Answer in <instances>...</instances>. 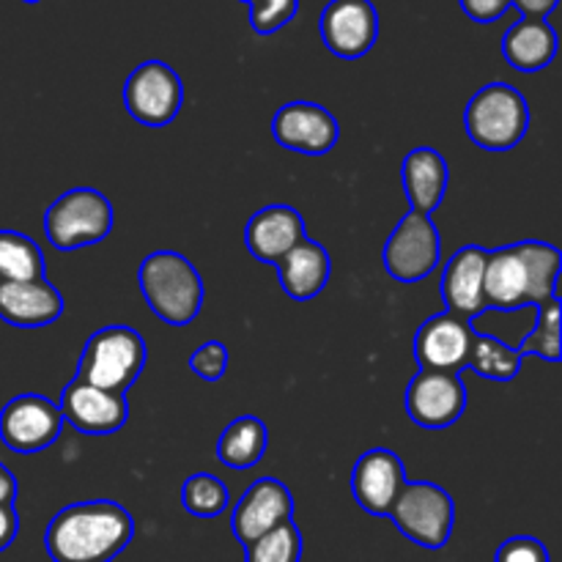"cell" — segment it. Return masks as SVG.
Segmentation results:
<instances>
[{
    "instance_id": "6da1fadb",
    "label": "cell",
    "mask_w": 562,
    "mask_h": 562,
    "mask_svg": "<svg viewBox=\"0 0 562 562\" xmlns=\"http://www.w3.org/2000/svg\"><path fill=\"white\" fill-rule=\"evenodd\" d=\"M135 538V519L113 499L66 505L49 519L44 549L53 562H113Z\"/></svg>"
},
{
    "instance_id": "7a4b0ae2",
    "label": "cell",
    "mask_w": 562,
    "mask_h": 562,
    "mask_svg": "<svg viewBox=\"0 0 562 562\" xmlns=\"http://www.w3.org/2000/svg\"><path fill=\"white\" fill-rule=\"evenodd\" d=\"M562 256L547 241H519L488 250L483 294L488 311L536 307L558 296Z\"/></svg>"
},
{
    "instance_id": "3957f363",
    "label": "cell",
    "mask_w": 562,
    "mask_h": 562,
    "mask_svg": "<svg viewBox=\"0 0 562 562\" xmlns=\"http://www.w3.org/2000/svg\"><path fill=\"white\" fill-rule=\"evenodd\" d=\"M137 285L159 322L187 327L203 307V280L181 252L157 250L137 267Z\"/></svg>"
},
{
    "instance_id": "277c9868",
    "label": "cell",
    "mask_w": 562,
    "mask_h": 562,
    "mask_svg": "<svg viewBox=\"0 0 562 562\" xmlns=\"http://www.w3.org/2000/svg\"><path fill=\"white\" fill-rule=\"evenodd\" d=\"M148 349L137 329L126 324H110L93 333L82 346L75 379L91 387L126 395L146 368Z\"/></svg>"
},
{
    "instance_id": "5b68a950",
    "label": "cell",
    "mask_w": 562,
    "mask_h": 562,
    "mask_svg": "<svg viewBox=\"0 0 562 562\" xmlns=\"http://www.w3.org/2000/svg\"><path fill=\"white\" fill-rule=\"evenodd\" d=\"M467 137L483 151H510L530 132V104L519 88L488 82L467 102Z\"/></svg>"
},
{
    "instance_id": "8992f818",
    "label": "cell",
    "mask_w": 562,
    "mask_h": 562,
    "mask_svg": "<svg viewBox=\"0 0 562 562\" xmlns=\"http://www.w3.org/2000/svg\"><path fill=\"white\" fill-rule=\"evenodd\" d=\"M113 203L93 187H75L55 198L44 212V234L55 250L99 245L113 231Z\"/></svg>"
},
{
    "instance_id": "52a82bcc",
    "label": "cell",
    "mask_w": 562,
    "mask_h": 562,
    "mask_svg": "<svg viewBox=\"0 0 562 562\" xmlns=\"http://www.w3.org/2000/svg\"><path fill=\"white\" fill-rule=\"evenodd\" d=\"M387 516L398 527L401 536L409 538L417 547L439 552L448 547L453 536L456 503L437 483L412 481L401 488Z\"/></svg>"
},
{
    "instance_id": "ba28073f",
    "label": "cell",
    "mask_w": 562,
    "mask_h": 562,
    "mask_svg": "<svg viewBox=\"0 0 562 562\" xmlns=\"http://www.w3.org/2000/svg\"><path fill=\"white\" fill-rule=\"evenodd\" d=\"M442 261V236L428 214L406 212L390 239L384 241L382 263L398 283H417L428 278Z\"/></svg>"
},
{
    "instance_id": "9c48e42d",
    "label": "cell",
    "mask_w": 562,
    "mask_h": 562,
    "mask_svg": "<svg viewBox=\"0 0 562 562\" xmlns=\"http://www.w3.org/2000/svg\"><path fill=\"white\" fill-rule=\"evenodd\" d=\"M184 104V82L165 60H143L124 82V108L137 124L168 126Z\"/></svg>"
},
{
    "instance_id": "30bf717a",
    "label": "cell",
    "mask_w": 562,
    "mask_h": 562,
    "mask_svg": "<svg viewBox=\"0 0 562 562\" xmlns=\"http://www.w3.org/2000/svg\"><path fill=\"white\" fill-rule=\"evenodd\" d=\"M60 431H64V415L58 404L44 395H16L0 409V442L11 453H42L58 442Z\"/></svg>"
},
{
    "instance_id": "8fae6325",
    "label": "cell",
    "mask_w": 562,
    "mask_h": 562,
    "mask_svg": "<svg viewBox=\"0 0 562 562\" xmlns=\"http://www.w3.org/2000/svg\"><path fill=\"white\" fill-rule=\"evenodd\" d=\"M322 42L335 58L357 60L376 47L379 11L373 0H329L318 16Z\"/></svg>"
},
{
    "instance_id": "7c38bea8",
    "label": "cell",
    "mask_w": 562,
    "mask_h": 562,
    "mask_svg": "<svg viewBox=\"0 0 562 562\" xmlns=\"http://www.w3.org/2000/svg\"><path fill=\"white\" fill-rule=\"evenodd\" d=\"M406 415L420 428H450L467 412V387L461 373L417 371L404 395Z\"/></svg>"
},
{
    "instance_id": "4fadbf2b",
    "label": "cell",
    "mask_w": 562,
    "mask_h": 562,
    "mask_svg": "<svg viewBox=\"0 0 562 562\" xmlns=\"http://www.w3.org/2000/svg\"><path fill=\"white\" fill-rule=\"evenodd\" d=\"M272 137L283 148L305 157H324L338 146L340 124L316 102H289L274 113Z\"/></svg>"
},
{
    "instance_id": "5bb4252c",
    "label": "cell",
    "mask_w": 562,
    "mask_h": 562,
    "mask_svg": "<svg viewBox=\"0 0 562 562\" xmlns=\"http://www.w3.org/2000/svg\"><path fill=\"white\" fill-rule=\"evenodd\" d=\"M294 519V497L278 477H261L252 483L231 514V530L241 547H250L269 530Z\"/></svg>"
},
{
    "instance_id": "9a60e30c",
    "label": "cell",
    "mask_w": 562,
    "mask_h": 562,
    "mask_svg": "<svg viewBox=\"0 0 562 562\" xmlns=\"http://www.w3.org/2000/svg\"><path fill=\"white\" fill-rule=\"evenodd\" d=\"M58 409L64 415V423H69L80 434H88V437L115 434L130 420V401H126V395L91 387V384L80 382V379H71L66 384L64 393H60Z\"/></svg>"
},
{
    "instance_id": "2e32d148",
    "label": "cell",
    "mask_w": 562,
    "mask_h": 562,
    "mask_svg": "<svg viewBox=\"0 0 562 562\" xmlns=\"http://www.w3.org/2000/svg\"><path fill=\"white\" fill-rule=\"evenodd\" d=\"M472 333H475L472 322L453 316L448 311L426 318L415 335V360L420 371H464Z\"/></svg>"
},
{
    "instance_id": "e0dca14e",
    "label": "cell",
    "mask_w": 562,
    "mask_h": 562,
    "mask_svg": "<svg viewBox=\"0 0 562 562\" xmlns=\"http://www.w3.org/2000/svg\"><path fill=\"white\" fill-rule=\"evenodd\" d=\"M406 467L395 450L373 448L357 459L351 470L355 503L371 516H387L401 488L406 486Z\"/></svg>"
},
{
    "instance_id": "ac0fdd59",
    "label": "cell",
    "mask_w": 562,
    "mask_h": 562,
    "mask_svg": "<svg viewBox=\"0 0 562 562\" xmlns=\"http://www.w3.org/2000/svg\"><path fill=\"white\" fill-rule=\"evenodd\" d=\"M486 263L488 250L477 245H467L450 256L442 272V300L448 313L472 322L488 311L486 294H483Z\"/></svg>"
},
{
    "instance_id": "d6986e66",
    "label": "cell",
    "mask_w": 562,
    "mask_h": 562,
    "mask_svg": "<svg viewBox=\"0 0 562 562\" xmlns=\"http://www.w3.org/2000/svg\"><path fill=\"white\" fill-rule=\"evenodd\" d=\"M307 239L305 217L289 203H272L247 220L245 245L256 261L278 267L285 252Z\"/></svg>"
},
{
    "instance_id": "ffe728a7",
    "label": "cell",
    "mask_w": 562,
    "mask_h": 562,
    "mask_svg": "<svg viewBox=\"0 0 562 562\" xmlns=\"http://www.w3.org/2000/svg\"><path fill=\"white\" fill-rule=\"evenodd\" d=\"M66 311L64 294L47 280L0 283V322L16 329H42L58 322Z\"/></svg>"
},
{
    "instance_id": "44dd1931",
    "label": "cell",
    "mask_w": 562,
    "mask_h": 562,
    "mask_svg": "<svg viewBox=\"0 0 562 562\" xmlns=\"http://www.w3.org/2000/svg\"><path fill=\"white\" fill-rule=\"evenodd\" d=\"M401 184H404L412 212H420L431 217L434 209H439V203L448 195V159L431 146L415 148L401 162Z\"/></svg>"
},
{
    "instance_id": "7402d4cb",
    "label": "cell",
    "mask_w": 562,
    "mask_h": 562,
    "mask_svg": "<svg viewBox=\"0 0 562 562\" xmlns=\"http://www.w3.org/2000/svg\"><path fill=\"white\" fill-rule=\"evenodd\" d=\"M274 269L280 274V289L291 300L307 302L327 289L329 274H333V258H329L327 247L305 239L294 250L285 252Z\"/></svg>"
},
{
    "instance_id": "603a6c76",
    "label": "cell",
    "mask_w": 562,
    "mask_h": 562,
    "mask_svg": "<svg viewBox=\"0 0 562 562\" xmlns=\"http://www.w3.org/2000/svg\"><path fill=\"white\" fill-rule=\"evenodd\" d=\"M558 31L549 25V20H527L521 16L519 22L505 31L503 36V55L516 71H541L558 55Z\"/></svg>"
},
{
    "instance_id": "cb8c5ba5",
    "label": "cell",
    "mask_w": 562,
    "mask_h": 562,
    "mask_svg": "<svg viewBox=\"0 0 562 562\" xmlns=\"http://www.w3.org/2000/svg\"><path fill=\"white\" fill-rule=\"evenodd\" d=\"M267 445L269 431L261 417L241 415L234 423H228L225 431L220 434L217 459L228 470H250V467L261 464L263 453H267Z\"/></svg>"
},
{
    "instance_id": "d4e9b609",
    "label": "cell",
    "mask_w": 562,
    "mask_h": 562,
    "mask_svg": "<svg viewBox=\"0 0 562 562\" xmlns=\"http://www.w3.org/2000/svg\"><path fill=\"white\" fill-rule=\"evenodd\" d=\"M31 280H47L42 247L20 231H0V283Z\"/></svg>"
},
{
    "instance_id": "484cf974",
    "label": "cell",
    "mask_w": 562,
    "mask_h": 562,
    "mask_svg": "<svg viewBox=\"0 0 562 562\" xmlns=\"http://www.w3.org/2000/svg\"><path fill=\"white\" fill-rule=\"evenodd\" d=\"M467 366L483 379H492V382H514L521 373L525 366V357L508 346L505 340L494 338V335L472 333L470 344V357H467Z\"/></svg>"
},
{
    "instance_id": "4316f807",
    "label": "cell",
    "mask_w": 562,
    "mask_h": 562,
    "mask_svg": "<svg viewBox=\"0 0 562 562\" xmlns=\"http://www.w3.org/2000/svg\"><path fill=\"white\" fill-rule=\"evenodd\" d=\"M536 327H532V333L527 335L525 340H521V346L516 351H519L521 357H541V360L547 362H560L562 357V340H560V300L558 296H552V300L541 302V305H536Z\"/></svg>"
},
{
    "instance_id": "83f0119b",
    "label": "cell",
    "mask_w": 562,
    "mask_h": 562,
    "mask_svg": "<svg viewBox=\"0 0 562 562\" xmlns=\"http://www.w3.org/2000/svg\"><path fill=\"white\" fill-rule=\"evenodd\" d=\"M228 503V486L212 472L190 475L181 486V505H184L187 514L198 516V519H217L220 514H225Z\"/></svg>"
},
{
    "instance_id": "f1b7e54d",
    "label": "cell",
    "mask_w": 562,
    "mask_h": 562,
    "mask_svg": "<svg viewBox=\"0 0 562 562\" xmlns=\"http://www.w3.org/2000/svg\"><path fill=\"white\" fill-rule=\"evenodd\" d=\"M245 562H302V532L294 519L245 547Z\"/></svg>"
},
{
    "instance_id": "f546056e",
    "label": "cell",
    "mask_w": 562,
    "mask_h": 562,
    "mask_svg": "<svg viewBox=\"0 0 562 562\" xmlns=\"http://www.w3.org/2000/svg\"><path fill=\"white\" fill-rule=\"evenodd\" d=\"M247 5L250 27L258 36H272L283 31L300 11V0H239Z\"/></svg>"
},
{
    "instance_id": "4dcf8cb0",
    "label": "cell",
    "mask_w": 562,
    "mask_h": 562,
    "mask_svg": "<svg viewBox=\"0 0 562 562\" xmlns=\"http://www.w3.org/2000/svg\"><path fill=\"white\" fill-rule=\"evenodd\" d=\"M190 368L203 382H220L225 376V371H228V349L220 340H206L190 357Z\"/></svg>"
},
{
    "instance_id": "1f68e13d",
    "label": "cell",
    "mask_w": 562,
    "mask_h": 562,
    "mask_svg": "<svg viewBox=\"0 0 562 562\" xmlns=\"http://www.w3.org/2000/svg\"><path fill=\"white\" fill-rule=\"evenodd\" d=\"M494 562H549V549L532 536H514L499 543Z\"/></svg>"
},
{
    "instance_id": "d6a6232c",
    "label": "cell",
    "mask_w": 562,
    "mask_h": 562,
    "mask_svg": "<svg viewBox=\"0 0 562 562\" xmlns=\"http://www.w3.org/2000/svg\"><path fill=\"white\" fill-rule=\"evenodd\" d=\"M461 11L470 16L472 22H481V25H488V22H497L499 16H505V11L510 9V0H459Z\"/></svg>"
},
{
    "instance_id": "836d02e7",
    "label": "cell",
    "mask_w": 562,
    "mask_h": 562,
    "mask_svg": "<svg viewBox=\"0 0 562 562\" xmlns=\"http://www.w3.org/2000/svg\"><path fill=\"white\" fill-rule=\"evenodd\" d=\"M16 532H20V514L14 505H0V552L14 543Z\"/></svg>"
},
{
    "instance_id": "e575fe53",
    "label": "cell",
    "mask_w": 562,
    "mask_h": 562,
    "mask_svg": "<svg viewBox=\"0 0 562 562\" xmlns=\"http://www.w3.org/2000/svg\"><path fill=\"white\" fill-rule=\"evenodd\" d=\"M516 9L521 11V16L527 20H547L554 9H558L560 0H510Z\"/></svg>"
},
{
    "instance_id": "d590c367",
    "label": "cell",
    "mask_w": 562,
    "mask_h": 562,
    "mask_svg": "<svg viewBox=\"0 0 562 562\" xmlns=\"http://www.w3.org/2000/svg\"><path fill=\"white\" fill-rule=\"evenodd\" d=\"M20 486H16V477L9 467L0 464V505H14Z\"/></svg>"
},
{
    "instance_id": "8d00e7d4",
    "label": "cell",
    "mask_w": 562,
    "mask_h": 562,
    "mask_svg": "<svg viewBox=\"0 0 562 562\" xmlns=\"http://www.w3.org/2000/svg\"><path fill=\"white\" fill-rule=\"evenodd\" d=\"M22 3H27V5H36V3H42V0H22Z\"/></svg>"
}]
</instances>
